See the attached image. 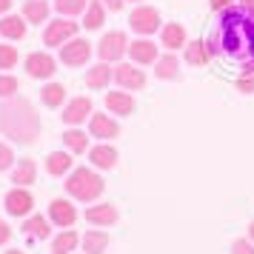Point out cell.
<instances>
[{
    "instance_id": "2",
    "label": "cell",
    "mask_w": 254,
    "mask_h": 254,
    "mask_svg": "<svg viewBox=\"0 0 254 254\" xmlns=\"http://www.w3.org/2000/svg\"><path fill=\"white\" fill-rule=\"evenodd\" d=\"M0 131L17 143H32L40 134V120L32 103L23 97H9L6 103H0Z\"/></svg>"
},
{
    "instance_id": "41",
    "label": "cell",
    "mask_w": 254,
    "mask_h": 254,
    "mask_svg": "<svg viewBox=\"0 0 254 254\" xmlns=\"http://www.w3.org/2000/svg\"><path fill=\"white\" fill-rule=\"evenodd\" d=\"M9 6H12V0H0V14L9 12Z\"/></svg>"
},
{
    "instance_id": "19",
    "label": "cell",
    "mask_w": 254,
    "mask_h": 254,
    "mask_svg": "<svg viewBox=\"0 0 254 254\" xmlns=\"http://www.w3.org/2000/svg\"><path fill=\"white\" fill-rule=\"evenodd\" d=\"M89 160H92V166H97V169H115L117 151L103 143V146H94V149L89 151Z\"/></svg>"
},
{
    "instance_id": "28",
    "label": "cell",
    "mask_w": 254,
    "mask_h": 254,
    "mask_svg": "<svg viewBox=\"0 0 254 254\" xmlns=\"http://www.w3.org/2000/svg\"><path fill=\"white\" fill-rule=\"evenodd\" d=\"M40 97H43V103H46L49 109H58V106L63 103V97H66V89H63L60 83H49V86L40 89Z\"/></svg>"
},
{
    "instance_id": "18",
    "label": "cell",
    "mask_w": 254,
    "mask_h": 254,
    "mask_svg": "<svg viewBox=\"0 0 254 254\" xmlns=\"http://www.w3.org/2000/svg\"><path fill=\"white\" fill-rule=\"evenodd\" d=\"M112 77H115V69H109V63H97V66H92V69L86 71V86L100 92V89L109 86Z\"/></svg>"
},
{
    "instance_id": "6",
    "label": "cell",
    "mask_w": 254,
    "mask_h": 254,
    "mask_svg": "<svg viewBox=\"0 0 254 254\" xmlns=\"http://www.w3.org/2000/svg\"><path fill=\"white\" fill-rule=\"evenodd\" d=\"M92 58V43L83 37H71L69 43L60 46V60L66 66H86V60Z\"/></svg>"
},
{
    "instance_id": "36",
    "label": "cell",
    "mask_w": 254,
    "mask_h": 254,
    "mask_svg": "<svg viewBox=\"0 0 254 254\" xmlns=\"http://www.w3.org/2000/svg\"><path fill=\"white\" fill-rule=\"evenodd\" d=\"M237 89H240L243 94H252V92H254V74H240Z\"/></svg>"
},
{
    "instance_id": "35",
    "label": "cell",
    "mask_w": 254,
    "mask_h": 254,
    "mask_svg": "<svg viewBox=\"0 0 254 254\" xmlns=\"http://www.w3.org/2000/svg\"><path fill=\"white\" fill-rule=\"evenodd\" d=\"M231 254H254V243L249 237H240L231 243Z\"/></svg>"
},
{
    "instance_id": "23",
    "label": "cell",
    "mask_w": 254,
    "mask_h": 254,
    "mask_svg": "<svg viewBox=\"0 0 254 254\" xmlns=\"http://www.w3.org/2000/svg\"><path fill=\"white\" fill-rule=\"evenodd\" d=\"M109 246V234L106 231H86L83 234V252L86 254H103Z\"/></svg>"
},
{
    "instance_id": "17",
    "label": "cell",
    "mask_w": 254,
    "mask_h": 254,
    "mask_svg": "<svg viewBox=\"0 0 254 254\" xmlns=\"http://www.w3.org/2000/svg\"><path fill=\"white\" fill-rule=\"evenodd\" d=\"M106 109L109 112H115V115H131L134 112V97L126 92H109L106 94Z\"/></svg>"
},
{
    "instance_id": "40",
    "label": "cell",
    "mask_w": 254,
    "mask_h": 254,
    "mask_svg": "<svg viewBox=\"0 0 254 254\" xmlns=\"http://www.w3.org/2000/svg\"><path fill=\"white\" fill-rule=\"evenodd\" d=\"M103 3H106V6H109V9H112V12H120L126 0H103Z\"/></svg>"
},
{
    "instance_id": "20",
    "label": "cell",
    "mask_w": 254,
    "mask_h": 254,
    "mask_svg": "<svg viewBox=\"0 0 254 254\" xmlns=\"http://www.w3.org/2000/svg\"><path fill=\"white\" fill-rule=\"evenodd\" d=\"M177 71H180V60L174 58V55H163V58L154 63V74H157V80H174Z\"/></svg>"
},
{
    "instance_id": "12",
    "label": "cell",
    "mask_w": 254,
    "mask_h": 254,
    "mask_svg": "<svg viewBox=\"0 0 254 254\" xmlns=\"http://www.w3.org/2000/svg\"><path fill=\"white\" fill-rule=\"evenodd\" d=\"M89 115H94L92 112V100H89V97H74V100H69V106L63 109V123L77 126V123H83Z\"/></svg>"
},
{
    "instance_id": "38",
    "label": "cell",
    "mask_w": 254,
    "mask_h": 254,
    "mask_svg": "<svg viewBox=\"0 0 254 254\" xmlns=\"http://www.w3.org/2000/svg\"><path fill=\"white\" fill-rule=\"evenodd\" d=\"M231 3H234V0H208V6H211V9H214V12H226V9H229Z\"/></svg>"
},
{
    "instance_id": "27",
    "label": "cell",
    "mask_w": 254,
    "mask_h": 254,
    "mask_svg": "<svg viewBox=\"0 0 254 254\" xmlns=\"http://www.w3.org/2000/svg\"><path fill=\"white\" fill-rule=\"evenodd\" d=\"M35 174H37L35 160H20V163H17V169L12 172V183L29 186V183H35Z\"/></svg>"
},
{
    "instance_id": "22",
    "label": "cell",
    "mask_w": 254,
    "mask_h": 254,
    "mask_svg": "<svg viewBox=\"0 0 254 254\" xmlns=\"http://www.w3.org/2000/svg\"><path fill=\"white\" fill-rule=\"evenodd\" d=\"M208 49H206V40H191L189 46H186V63L189 66H206L208 63Z\"/></svg>"
},
{
    "instance_id": "37",
    "label": "cell",
    "mask_w": 254,
    "mask_h": 254,
    "mask_svg": "<svg viewBox=\"0 0 254 254\" xmlns=\"http://www.w3.org/2000/svg\"><path fill=\"white\" fill-rule=\"evenodd\" d=\"M12 160H14L12 149H9V146H3V143H0V172H3V169H9V166H12Z\"/></svg>"
},
{
    "instance_id": "16",
    "label": "cell",
    "mask_w": 254,
    "mask_h": 254,
    "mask_svg": "<svg viewBox=\"0 0 254 254\" xmlns=\"http://www.w3.org/2000/svg\"><path fill=\"white\" fill-rule=\"evenodd\" d=\"M86 220L94 223V226H112V223H117V208L112 203L92 206V208H86Z\"/></svg>"
},
{
    "instance_id": "8",
    "label": "cell",
    "mask_w": 254,
    "mask_h": 254,
    "mask_svg": "<svg viewBox=\"0 0 254 254\" xmlns=\"http://www.w3.org/2000/svg\"><path fill=\"white\" fill-rule=\"evenodd\" d=\"M26 71H29V77H37V80H49L52 74H55V60L52 55L46 52H35V55H29L26 58Z\"/></svg>"
},
{
    "instance_id": "24",
    "label": "cell",
    "mask_w": 254,
    "mask_h": 254,
    "mask_svg": "<svg viewBox=\"0 0 254 254\" xmlns=\"http://www.w3.org/2000/svg\"><path fill=\"white\" fill-rule=\"evenodd\" d=\"M0 35L9 37V40H20V37H26V23L20 20V17L9 14V17L0 20Z\"/></svg>"
},
{
    "instance_id": "21",
    "label": "cell",
    "mask_w": 254,
    "mask_h": 254,
    "mask_svg": "<svg viewBox=\"0 0 254 254\" xmlns=\"http://www.w3.org/2000/svg\"><path fill=\"white\" fill-rule=\"evenodd\" d=\"M23 17L29 20V23H46L49 3L46 0H26L23 3Z\"/></svg>"
},
{
    "instance_id": "15",
    "label": "cell",
    "mask_w": 254,
    "mask_h": 254,
    "mask_svg": "<svg viewBox=\"0 0 254 254\" xmlns=\"http://www.w3.org/2000/svg\"><path fill=\"white\" fill-rule=\"evenodd\" d=\"M160 40H163V46L166 49H183V46H189V40H186V29H183V23H166L160 29Z\"/></svg>"
},
{
    "instance_id": "1",
    "label": "cell",
    "mask_w": 254,
    "mask_h": 254,
    "mask_svg": "<svg viewBox=\"0 0 254 254\" xmlns=\"http://www.w3.org/2000/svg\"><path fill=\"white\" fill-rule=\"evenodd\" d=\"M208 55L240 63L243 74H254V0H234L206 40Z\"/></svg>"
},
{
    "instance_id": "33",
    "label": "cell",
    "mask_w": 254,
    "mask_h": 254,
    "mask_svg": "<svg viewBox=\"0 0 254 254\" xmlns=\"http://www.w3.org/2000/svg\"><path fill=\"white\" fill-rule=\"evenodd\" d=\"M17 63V49L14 46H0V69H12Z\"/></svg>"
},
{
    "instance_id": "11",
    "label": "cell",
    "mask_w": 254,
    "mask_h": 254,
    "mask_svg": "<svg viewBox=\"0 0 254 254\" xmlns=\"http://www.w3.org/2000/svg\"><path fill=\"white\" fill-rule=\"evenodd\" d=\"M128 58L134 60L137 66H149V63H157V46L146 40V37H140L134 43H128Z\"/></svg>"
},
{
    "instance_id": "9",
    "label": "cell",
    "mask_w": 254,
    "mask_h": 254,
    "mask_svg": "<svg viewBox=\"0 0 254 254\" xmlns=\"http://www.w3.org/2000/svg\"><path fill=\"white\" fill-rule=\"evenodd\" d=\"M32 206H35V200H32V194L26 191V189H12L9 194H6V211L12 214V217H23V214H29L32 211Z\"/></svg>"
},
{
    "instance_id": "29",
    "label": "cell",
    "mask_w": 254,
    "mask_h": 254,
    "mask_svg": "<svg viewBox=\"0 0 254 254\" xmlns=\"http://www.w3.org/2000/svg\"><path fill=\"white\" fill-rule=\"evenodd\" d=\"M74 246H77V234L74 231H63L52 243V254H69V252H74Z\"/></svg>"
},
{
    "instance_id": "43",
    "label": "cell",
    "mask_w": 254,
    "mask_h": 254,
    "mask_svg": "<svg viewBox=\"0 0 254 254\" xmlns=\"http://www.w3.org/2000/svg\"><path fill=\"white\" fill-rule=\"evenodd\" d=\"M9 254H23V252H9Z\"/></svg>"
},
{
    "instance_id": "44",
    "label": "cell",
    "mask_w": 254,
    "mask_h": 254,
    "mask_svg": "<svg viewBox=\"0 0 254 254\" xmlns=\"http://www.w3.org/2000/svg\"><path fill=\"white\" fill-rule=\"evenodd\" d=\"M134 3H137V0H134Z\"/></svg>"
},
{
    "instance_id": "34",
    "label": "cell",
    "mask_w": 254,
    "mask_h": 254,
    "mask_svg": "<svg viewBox=\"0 0 254 254\" xmlns=\"http://www.w3.org/2000/svg\"><path fill=\"white\" fill-rule=\"evenodd\" d=\"M17 92V80L9 74H0V97H12Z\"/></svg>"
},
{
    "instance_id": "31",
    "label": "cell",
    "mask_w": 254,
    "mask_h": 254,
    "mask_svg": "<svg viewBox=\"0 0 254 254\" xmlns=\"http://www.w3.org/2000/svg\"><path fill=\"white\" fill-rule=\"evenodd\" d=\"M89 0H55V9H58L63 17H74V14L86 12Z\"/></svg>"
},
{
    "instance_id": "14",
    "label": "cell",
    "mask_w": 254,
    "mask_h": 254,
    "mask_svg": "<svg viewBox=\"0 0 254 254\" xmlns=\"http://www.w3.org/2000/svg\"><path fill=\"white\" fill-rule=\"evenodd\" d=\"M89 131H92V137L112 140V137L120 134V126H117L109 115H92V120H89Z\"/></svg>"
},
{
    "instance_id": "10",
    "label": "cell",
    "mask_w": 254,
    "mask_h": 254,
    "mask_svg": "<svg viewBox=\"0 0 254 254\" xmlns=\"http://www.w3.org/2000/svg\"><path fill=\"white\" fill-rule=\"evenodd\" d=\"M115 80L123 86V89H143L146 86V74L137 69V66H131V63H120V66H115Z\"/></svg>"
},
{
    "instance_id": "13",
    "label": "cell",
    "mask_w": 254,
    "mask_h": 254,
    "mask_svg": "<svg viewBox=\"0 0 254 254\" xmlns=\"http://www.w3.org/2000/svg\"><path fill=\"white\" fill-rule=\"evenodd\" d=\"M49 217H52V223H55V226H60V229H69L71 223L77 220V211H74V206H71L69 200H55V203L49 206Z\"/></svg>"
},
{
    "instance_id": "7",
    "label": "cell",
    "mask_w": 254,
    "mask_h": 254,
    "mask_svg": "<svg viewBox=\"0 0 254 254\" xmlns=\"http://www.w3.org/2000/svg\"><path fill=\"white\" fill-rule=\"evenodd\" d=\"M77 35V23H71V20H52L46 26V32H43V43L46 46H63V43H69L71 37Z\"/></svg>"
},
{
    "instance_id": "3",
    "label": "cell",
    "mask_w": 254,
    "mask_h": 254,
    "mask_svg": "<svg viewBox=\"0 0 254 254\" xmlns=\"http://www.w3.org/2000/svg\"><path fill=\"white\" fill-rule=\"evenodd\" d=\"M66 191L80 203H92V200L103 194V180L92 169H74L69 174V180H66Z\"/></svg>"
},
{
    "instance_id": "30",
    "label": "cell",
    "mask_w": 254,
    "mask_h": 254,
    "mask_svg": "<svg viewBox=\"0 0 254 254\" xmlns=\"http://www.w3.org/2000/svg\"><path fill=\"white\" fill-rule=\"evenodd\" d=\"M23 231L29 234V237H40V240H46L49 237V223H46V217H29L23 223Z\"/></svg>"
},
{
    "instance_id": "42",
    "label": "cell",
    "mask_w": 254,
    "mask_h": 254,
    "mask_svg": "<svg viewBox=\"0 0 254 254\" xmlns=\"http://www.w3.org/2000/svg\"><path fill=\"white\" fill-rule=\"evenodd\" d=\"M249 240L254 243V220H252V223H249Z\"/></svg>"
},
{
    "instance_id": "25",
    "label": "cell",
    "mask_w": 254,
    "mask_h": 254,
    "mask_svg": "<svg viewBox=\"0 0 254 254\" xmlns=\"http://www.w3.org/2000/svg\"><path fill=\"white\" fill-rule=\"evenodd\" d=\"M46 169L49 174H55V177H60V174H66L71 169V157L69 151H52L46 157Z\"/></svg>"
},
{
    "instance_id": "4",
    "label": "cell",
    "mask_w": 254,
    "mask_h": 254,
    "mask_svg": "<svg viewBox=\"0 0 254 254\" xmlns=\"http://www.w3.org/2000/svg\"><path fill=\"white\" fill-rule=\"evenodd\" d=\"M128 52V40L123 32H109V35L100 37V43H97V55L103 63H115L120 60L123 55Z\"/></svg>"
},
{
    "instance_id": "39",
    "label": "cell",
    "mask_w": 254,
    "mask_h": 254,
    "mask_svg": "<svg viewBox=\"0 0 254 254\" xmlns=\"http://www.w3.org/2000/svg\"><path fill=\"white\" fill-rule=\"evenodd\" d=\"M9 237H12V231H9V226L0 220V246H3V243H9Z\"/></svg>"
},
{
    "instance_id": "5",
    "label": "cell",
    "mask_w": 254,
    "mask_h": 254,
    "mask_svg": "<svg viewBox=\"0 0 254 254\" xmlns=\"http://www.w3.org/2000/svg\"><path fill=\"white\" fill-rule=\"evenodd\" d=\"M128 26L137 35H154L160 29V14H157V9H151V6H137L134 12L128 14Z\"/></svg>"
},
{
    "instance_id": "32",
    "label": "cell",
    "mask_w": 254,
    "mask_h": 254,
    "mask_svg": "<svg viewBox=\"0 0 254 254\" xmlns=\"http://www.w3.org/2000/svg\"><path fill=\"white\" fill-rule=\"evenodd\" d=\"M63 143L69 146V151H77V154H80V151H86V146H89V137H86L83 131H77V128H71V131L63 134Z\"/></svg>"
},
{
    "instance_id": "26",
    "label": "cell",
    "mask_w": 254,
    "mask_h": 254,
    "mask_svg": "<svg viewBox=\"0 0 254 254\" xmlns=\"http://www.w3.org/2000/svg\"><path fill=\"white\" fill-rule=\"evenodd\" d=\"M103 23H106L103 0H92V3L86 6V20H83V26H86V29H100Z\"/></svg>"
}]
</instances>
